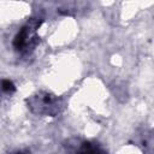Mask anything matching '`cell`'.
Returning a JSON list of instances; mask_svg holds the SVG:
<instances>
[{
	"label": "cell",
	"instance_id": "1",
	"mask_svg": "<svg viewBox=\"0 0 154 154\" xmlns=\"http://www.w3.org/2000/svg\"><path fill=\"white\" fill-rule=\"evenodd\" d=\"M72 154H103V152L94 143L83 142L72 152Z\"/></svg>",
	"mask_w": 154,
	"mask_h": 154
},
{
	"label": "cell",
	"instance_id": "2",
	"mask_svg": "<svg viewBox=\"0 0 154 154\" xmlns=\"http://www.w3.org/2000/svg\"><path fill=\"white\" fill-rule=\"evenodd\" d=\"M0 85H1V89H2L4 91H6V93H11V91L14 90L13 83H12L11 81H8V79H2L1 83H0Z\"/></svg>",
	"mask_w": 154,
	"mask_h": 154
},
{
	"label": "cell",
	"instance_id": "3",
	"mask_svg": "<svg viewBox=\"0 0 154 154\" xmlns=\"http://www.w3.org/2000/svg\"><path fill=\"white\" fill-rule=\"evenodd\" d=\"M18 154H20V153H18Z\"/></svg>",
	"mask_w": 154,
	"mask_h": 154
}]
</instances>
